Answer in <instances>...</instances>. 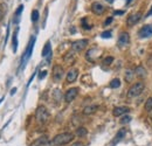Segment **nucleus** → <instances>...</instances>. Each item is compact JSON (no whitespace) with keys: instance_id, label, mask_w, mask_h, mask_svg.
I'll use <instances>...</instances> for the list:
<instances>
[{"instance_id":"1","label":"nucleus","mask_w":152,"mask_h":146,"mask_svg":"<svg viewBox=\"0 0 152 146\" xmlns=\"http://www.w3.org/2000/svg\"><path fill=\"white\" fill-rule=\"evenodd\" d=\"M74 134L73 133H69V132H64V133H60L54 137V139L52 140L50 145H56V146H61V145H66V144H69L70 142L74 140Z\"/></svg>"},{"instance_id":"2","label":"nucleus","mask_w":152,"mask_h":146,"mask_svg":"<svg viewBox=\"0 0 152 146\" xmlns=\"http://www.w3.org/2000/svg\"><path fill=\"white\" fill-rule=\"evenodd\" d=\"M50 118V113L46 107H39L35 111V119L39 124H46Z\"/></svg>"},{"instance_id":"3","label":"nucleus","mask_w":152,"mask_h":146,"mask_svg":"<svg viewBox=\"0 0 152 146\" xmlns=\"http://www.w3.org/2000/svg\"><path fill=\"white\" fill-rule=\"evenodd\" d=\"M144 88H145V85H144L143 82H136L128 90V98H133V97L139 96L142 92L144 91Z\"/></svg>"},{"instance_id":"4","label":"nucleus","mask_w":152,"mask_h":146,"mask_svg":"<svg viewBox=\"0 0 152 146\" xmlns=\"http://www.w3.org/2000/svg\"><path fill=\"white\" fill-rule=\"evenodd\" d=\"M34 43H35V37L33 36L31 39V41H29V43H28V46H27V48H26V52H25V54L22 56V58H21V66L23 67L25 64H26V62L29 60V57L32 56V52H33V48H34Z\"/></svg>"},{"instance_id":"5","label":"nucleus","mask_w":152,"mask_h":146,"mask_svg":"<svg viewBox=\"0 0 152 146\" xmlns=\"http://www.w3.org/2000/svg\"><path fill=\"white\" fill-rule=\"evenodd\" d=\"M88 43H89L88 39L77 40L75 42H73V45H72V50H73L74 53H80V52H82V50L88 46Z\"/></svg>"},{"instance_id":"6","label":"nucleus","mask_w":152,"mask_h":146,"mask_svg":"<svg viewBox=\"0 0 152 146\" xmlns=\"http://www.w3.org/2000/svg\"><path fill=\"white\" fill-rule=\"evenodd\" d=\"M52 77H53V81L54 82H60L63 77V68L61 66H54L53 67V73H52Z\"/></svg>"},{"instance_id":"7","label":"nucleus","mask_w":152,"mask_h":146,"mask_svg":"<svg viewBox=\"0 0 152 146\" xmlns=\"http://www.w3.org/2000/svg\"><path fill=\"white\" fill-rule=\"evenodd\" d=\"M138 35L142 39H148V37L152 36V25H145L143 26L139 32H138Z\"/></svg>"},{"instance_id":"8","label":"nucleus","mask_w":152,"mask_h":146,"mask_svg":"<svg viewBox=\"0 0 152 146\" xmlns=\"http://www.w3.org/2000/svg\"><path fill=\"white\" fill-rule=\"evenodd\" d=\"M130 43V35L126 32H122L118 37V46L119 47H126Z\"/></svg>"},{"instance_id":"9","label":"nucleus","mask_w":152,"mask_h":146,"mask_svg":"<svg viewBox=\"0 0 152 146\" xmlns=\"http://www.w3.org/2000/svg\"><path fill=\"white\" fill-rule=\"evenodd\" d=\"M77 95H78V88H70L64 95V101L67 103H70V102H73L75 99Z\"/></svg>"},{"instance_id":"10","label":"nucleus","mask_w":152,"mask_h":146,"mask_svg":"<svg viewBox=\"0 0 152 146\" xmlns=\"http://www.w3.org/2000/svg\"><path fill=\"white\" fill-rule=\"evenodd\" d=\"M140 19H142V12L133 13V14H131V15L128 17L126 23H128V26H133V25H136Z\"/></svg>"},{"instance_id":"11","label":"nucleus","mask_w":152,"mask_h":146,"mask_svg":"<svg viewBox=\"0 0 152 146\" xmlns=\"http://www.w3.org/2000/svg\"><path fill=\"white\" fill-rule=\"evenodd\" d=\"M91 11H93V13L96 14V15H101V14L104 13L105 7H104L102 4H99V2H94V4L91 5Z\"/></svg>"},{"instance_id":"12","label":"nucleus","mask_w":152,"mask_h":146,"mask_svg":"<svg viewBox=\"0 0 152 146\" xmlns=\"http://www.w3.org/2000/svg\"><path fill=\"white\" fill-rule=\"evenodd\" d=\"M129 112H130V108H128V107H117L113 110V115L115 117H119V116H123Z\"/></svg>"},{"instance_id":"13","label":"nucleus","mask_w":152,"mask_h":146,"mask_svg":"<svg viewBox=\"0 0 152 146\" xmlns=\"http://www.w3.org/2000/svg\"><path fill=\"white\" fill-rule=\"evenodd\" d=\"M125 133H126V130L125 128H121L117 133H116V136H115L114 140L111 142V146H115L118 142H121L124 137H125Z\"/></svg>"},{"instance_id":"14","label":"nucleus","mask_w":152,"mask_h":146,"mask_svg":"<svg viewBox=\"0 0 152 146\" xmlns=\"http://www.w3.org/2000/svg\"><path fill=\"white\" fill-rule=\"evenodd\" d=\"M77 76H78V70L77 69H70L69 72H68V74H67V82L68 83H73V82H75L76 78H77Z\"/></svg>"},{"instance_id":"15","label":"nucleus","mask_w":152,"mask_h":146,"mask_svg":"<svg viewBox=\"0 0 152 146\" xmlns=\"http://www.w3.org/2000/svg\"><path fill=\"white\" fill-rule=\"evenodd\" d=\"M94 55H96L97 57L101 55V52L97 49V48H93V49H90V50H88L87 52V55H86V57H87V60L88 61H90V62H94Z\"/></svg>"},{"instance_id":"16","label":"nucleus","mask_w":152,"mask_h":146,"mask_svg":"<svg viewBox=\"0 0 152 146\" xmlns=\"http://www.w3.org/2000/svg\"><path fill=\"white\" fill-rule=\"evenodd\" d=\"M98 109V107L97 105H88V107H86L84 109H83V113L86 115V116H90V115H93V113H95L96 111Z\"/></svg>"},{"instance_id":"17","label":"nucleus","mask_w":152,"mask_h":146,"mask_svg":"<svg viewBox=\"0 0 152 146\" xmlns=\"http://www.w3.org/2000/svg\"><path fill=\"white\" fill-rule=\"evenodd\" d=\"M47 140H48L47 136H42V137L38 138L37 140H34V142L31 144V146H42V145H45V144L47 143Z\"/></svg>"},{"instance_id":"18","label":"nucleus","mask_w":152,"mask_h":146,"mask_svg":"<svg viewBox=\"0 0 152 146\" xmlns=\"http://www.w3.org/2000/svg\"><path fill=\"white\" fill-rule=\"evenodd\" d=\"M50 54H52V46H50V42L47 41L45 47H43V49H42V56L46 57V56H49Z\"/></svg>"},{"instance_id":"19","label":"nucleus","mask_w":152,"mask_h":146,"mask_svg":"<svg viewBox=\"0 0 152 146\" xmlns=\"http://www.w3.org/2000/svg\"><path fill=\"white\" fill-rule=\"evenodd\" d=\"M64 62L67 63H74L75 62V55H74V52H70V53H67L63 57Z\"/></svg>"},{"instance_id":"20","label":"nucleus","mask_w":152,"mask_h":146,"mask_svg":"<svg viewBox=\"0 0 152 146\" xmlns=\"http://www.w3.org/2000/svg\"><path fill=\"white\" fill-rule=\"evenodd\" d=\"M12 47H13V52L15 53L18 50V29L13 33V39H12Z\"/></svg>"},{"instance_id":"21","label":"nucleus","mask_w":152,"mask_h":146,"mask_svg":"<svg viewBox=\"0 0 152 146\" xmlns=\"http://www.w3.org/2000/svg\"><path fill=\"white\" fill-rule=\"evenodd\" d=\"M134 75L137 77H144V76H146V72H145V69L142 66H139V67H137L134 69Z\"/></svg>"},{"instance_id":"22","label":"nucleus","mask_w":152,"mask_h":146,"mask_svg":"<svg viewBox=\"0 0 152 146\" xmlns=\"http://www.w3.org/2000/svg\"><path fill=\"white\" fill-rule=\"evenodd\" d=\"M87 133H88L87 128H83V126H78L77 130H76V136H77V137H86Z\"/></svg>"},{"instance_id":"23","label":"nucleus","mask_w":152,"mask_h":146,"mask_svg":"<svg viewBox=\"0 0 152 146\" xmlns=\"http://www.w3.org/2000/svg\"><path fill=\"white\" fill-rule=\"evenodd\" d=\"M23 11V5H20L19 7H18V9L15 11V13H14V15H15V19H14V22L15 23H18L19 22V19H20V14H21V12Z\"/></svg>"},{"instance_id":"24","label":"nucleus","mask_w":152,"mask_h":146,"mask_svg":"<svg viewBox=\"0 0 152 146\" xmlns=\"http://www.w3.org/2000/svg\"><path fill=\"white\" fill-rule=\"evenodd\" d=\"M109 87H110L111 89H116V88H119V87H121V81H119V78H114V80H113V81L110 82Z\"/></svg>"},{"instance_id":"25","label":"nucleus","mask_w":152,"mask_h":146,"mask_svg":"<svg viewBox=\"0 0 152 146\" xmlns=\"http://www.w3.org/2000/svg\"><path fill=\"white\" fill-rule=\"evenodd\" d=\"M53 98L56 101L57 103L61 101V98H62V93H61V90H60V89H55V90L53 91Z\"/></svg>"},{"instance_id":"26","label":"nucleus","mask_w":152,"mask_h":146,"mask_svg":"<svg viewBox=\"0 0 152 146\" xmlns=\"http://www.w3.org/2000/svg\"><path fill=\"white\" fill-rule=\"evenodd\" d=\"M131 118H132L131 116H129V115H124V116H123V118H121V120H119V122H121V124H123V125H124V124L130 123V122H131Z\"/></svg>"},{"instance_id":"27","label":"nucleus","mask_w":152,"mask_h":146,"mask_svg":"<svg viewBox=\"0 0 152 146\" xmlns=\"http://www.w3.org/2000/svg\"><path fill=\"white\" fill-rule=\"evenodd\" d=\"M144 108H145L146 111H152V96L148 98V101H146V103H145Z\"/></svg>"},{"instance_id":"28","label":"nucleus","mask_w":152,"mask_h":146,"mask_svg":"<svg viewBox=\"0 0 152 146\" xmlns=\"http://www.w3.org/2000/svg\"><path fill=\"white\" fill-rule=\"evenodd\" d=\"M133 72L132 70H126V73H125V80H126V82H131L133 78Z\"/></svg>"},{"instance_id":"29","label":"nucleus","mask_w":152,"mask_h":146,"mask_svg":"<svg viewBox=\"0 0 152 146\" xmlns=\"http://www.w3.org/2000/svg\"><path fill=\"white\" fill-rule=\"evenodd\" d=\"M39 20V11L38 9H33L32 12V21L33 22H37Z\"/></svg>"},{"instance_id":"30","label":"nucleus","mask_w":152,"mask_h":146,"mask_svg":"<svg viewBox=\"0 0 152 146\" xmlns=\"http://www.w3.org/2000/svg\"><path fill=\"white\" fill-rule=\"evenodd\" d=\"M113 61H114V57H113V56H108V57H105V58H104L103 63H104L105 66H110V64L113 63Z\"/></svg>"},{"instance_id":"31","label":"nucleus","mask_w":152,"mask_h":146,"mask_svg":"<svg viewBox=\"0 0 152 146\" xmlns=\"http://www.w3.org/2000/svg\"><path fill=\"white\" fill-rule=\"evenodd\" d=\"M101 36L103 37V39H108V37H111V32H110V31H108V32H103V33L101 34Z\"/></svg>"},{"instance_id":"32","label":"nucleus","mask_w":152,"mask_h":146,"mask_svg":"<svg viewBox=\"0 0 152 146\" xmlns=\"http://www.w3.org/2000/svg\"><path fill=\"white\" fill-rule=\"evenodd\" d=\"M46 76H47V72L46 70H42V72H40V74H39V80H43Z\"/></svg>"},{"instance_id":"33","label":"nucleus","mask_w":152,"mask_h":146,"mask_svg":"<svg viewBox=\"0 0 152 146\" xmlns=\"http://www.w3.org/2000/svg\"><path fill=\"white\" fill-rule=\"evenodd\" d=\"M82 27H83L84 29H90V28H91V26H89V25L86 23V19L82 20Z\"/></svg>"},{"instance_id":"34","label":"nucleus","mask_w":152,"mask_h":146,"mask_svg":"<svg viewBox=\"0 0 152 146\" xmlns=\"http://www.w3.org/2000/svg\"><path fill=\"white\" fill-rule=\"evenodd\" d=\"M113 20H114V19H113V17L108 18L107 20H105V21H104V26H108V25H110V23L113 22Z\"/></svg>"},{"instance_id":"35","label":"nucleus","mask_w":152,"mask_h":146,"mask_svg":"<svg viewBox=\"0 0 152 146\" xmlns=\"http://www.w3.org/2000/svg\"><path fill=\"white\" fill-rule=\"evenodd\" d=\"M114 14L115 15H117V14H124V11H115Z\"/></svg>"},{"instance_id":"36","label":"nucleus","mask_w":152,"mask_h":146,"mask_svg":"<svg viewBox=\"0 0 152 146\" xmlns=\"http://www.w3.org/2000/svg\"><path fill=\"white\" fill-rule=\"evenodd\" d=\"M72 146H83V144H82V143H80V142H77V143H74Z\"/></svg>"},{"instance_id":"37","label":"nucleus","mask_w":152,"mask_h":146,"mask_svg":"<svg viewBox=\"0 0 152 146\" xmlns=\"http://www.w3.org/2000/svg\"><path fill=\"white\" fill-rule=\"evenodd\" d=\"M151 15H152V7H151V8H150V11H149V13L146 14V17H151Z\"/></svg>"},{"instance_id":"38","label":"nucleus","mask_w":152,"mask_h":146,"mask_svg":"<svg viewBox=\"0 0 152 146\" xmlns=\"http://www.w3.org/2000/svg\"><path fill=\"white\" fill-rule=\"evenodd\" d=\"M15 92H17V88H13V89H12V91H11V95H14Z\"/></svg>"},{"instance_id":"39","label":"nucleus","mask_w":152,"mask_h":146,"mask_svg":"<svg viewBox=\"0 0 152 146\" xmlns=\"http://www.w3.org/2000/svg\"><path fill=\"white\" fill-rule=\"evenodd\" d=\"M2 14H4V13H2V11H1V9H0V19L2 18Z\"/></svg>"},{"instance_id":"40","label":"nucleus","mask_w":152,"mask_h":146,"mask_svg":"<svg viewBox=\"0 0 152 146\" xmlns=\"http://www.w3.org/2000/svg\"><path fill=\"white\" fill-rule=\"evenodd\" d=\"M107 1H109V2H113V0H107Z\"/></svg>"},{"instance_id":"41","label":"nucleus","mask_w":152,"mask_h":146,"mask_svg":"<svg viewBox=\"0 0 152 146\" xmlns=\"http://www.w3.org/2000/svg\"><path fill=\"white\" fill-rule=\"evenodd\" d=\"M126 1H128V4H129V2H130V1H131V0H126Z\"/></svg>"}]
</instances>
